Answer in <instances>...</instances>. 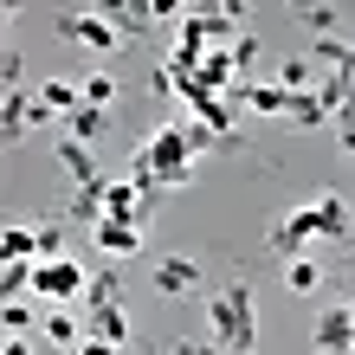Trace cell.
<instances>
[{
  "label": "cell",
  "mask_w": 355,
  "mask_h": 355,
  "mask_svg": "<svg viewBox=\"0 0 355 355\" xmlns=\"http://www.w3.org/2000/svg\"><path fill=\"white\" fill-rule=\"evenodd\" d=\"M343 271H349V278H355V245H349V252H343Z\"/></svg>",
  "instance_id": "obj_33"
},
{
  "label": "cell",
  "mask_w": 355,
  "mask_h": 355,
  "mask_svg": "<svg viewBox=\"0 0 355 355\" xmlns=\"http://www.w3.org/2000/svg\"><path fill=\"white\" fill-rule=\"evenodd\" d=\"M0 355H33V343H26V336H7V349H0Z\"/></svg>",
  "instance_id": "obj_32"
},
{
  "label": "cell",
  "mask_w": 355,
  "mask_h": 355,
  "mask_svg": "<svg viewBox=\"0 0 355 355\" xmlns=\"http://www.w3.org/2000/svg\"><path fill=\"white\" fill-rule=\"evenodd\" d=\"M91 239H97V252H103V259H136L149 233H142V226H123V220H103Z\"/></svg>",
  "instance_id": "obj_12"
},
{
  "label": "cell",
  "mask_w": 355,
  "mask_h": 355,
  "mask_svg": "<svg viewBox=\"0 0 355 355\" xmlns=\"http://www.w3.org/2000/svg\"><path fill=\"white\" fill-rule=\"evenodd\" d=\"M85 336H91V323L78 317V310H46V323H39V343H46V349H58V355L85 349Z\"/></svg>",
  "instance_id": "obj_7"
},
{
  "label": "cell",
  "mask_w": 355,
  "mask_h": 355,
  "mask_svg": "<svg viewBox=\"0 0 355 355\" xmlns=\"http://www.w3.org/2000/svg\"><path fill=\"white\" fill-rule=\"evenodd\" d=\"M226 52H233V65H239V78H245V71L259 65V39H252V33H239L233 46H226Z\"/></svg>",
  "instance_id": "obj_27"
},
{
  "label": "cell",
  "mask_w": 355,
  "mask_h": 355,
  "mask_svg": "<svg viewBox=\"0 0 355 355\" xmlns=\"http://www.w3.org/2000/svg\"><path fill=\"white\" fill-rule=\"evenodd\" d=\"M149 19H187L181 0H149Z\"/></svg>",
  "instance_id": "obj_29"
},
{
  "label": "cell",
  "mask_w": 355,
  "mask_h": 355,
  "mask_svg": "<svg viewBox=\"0 0 355 355\" xmlns=\"http://www.w3.org/2000/svg\"><path fill=\"white\" fill-rule=\"evenodd\" d=\"M58 39H71V46H85V52H116L123 46V33L110 26V13H85V7H78V13H58Z\"/></svg>",
  "instance_id": "obj_5"
},
{
  "label": "cell",
  "mask_w": 355,
  "mask_h": 355,
  "mask_svg": "<svg viewBox=\"0 0 355 355\" xmlns=\"http://www.w3.org/2000/svg\"><path fill=\"white\" fill-rule=\"evenodd\" d=\"M85 323H91V336H97V343H116V349L130 343V317H123V304H116V310H91Z\"/></svg>",
  "instance_id": "obj_18"
},
{
  "label": "cell",
  "mask_w": 355,
  "mask_h": 355,
  "mask_svg": "<svg viewBox=\"0 0 355 355\" xmlns=\"http://www.w3.org/2000/svg\"><path fill=\"white\" fill-rule=\"evenodd\" d=\"M52 155H58V168L71 175V187H103L97 149H85V142H71V136H58V142H52Z\"/></svg>",
  "instance_id": "obj_8"
},
{
  "label": "cell",
  "mask_w": 355,
  "mask_h": 355,
  "mask_svg": "<svg viewBox=\"0 0 355 355\" xmlns=\"http://www.w3.org/2000/svg\"><path fill=\"white\" fill-rule=\"evenodd\" d=\"M271 85H284L291 97H297V91H317L323 78L310 71V58H284V65H278V78H271Z\"/></svg>",
  "instance_id": "obj_20"
},
{
  "label": "cell",
  "mask_w": 355,
  "mask_h": 355,
  "mask_svg": "<svg viewBox=\"0 0 355 355\" xmlns=\"http://www.w3.org/2000/svg\"><path fill=\"white\" fill-rule=\"evenodd\" d=\"M39 259H65V226H39Z\"/></svg>",
  "instance_id": "obj_28"
},
{
  "label": "cell",
  "mask_w": 355,
  "mask_h": 355,
  "mask_svg": "<svg viewBox=\"0 0 355 355\" xmlns=\"http://www.w3.org/2000/svg\"><path fill=\"white\" fill-rule=\"evenodd\" d=\"M0 323H7L13 336H26V329H33V323H46V317H39V304H26V297H7V310H0Z\"/></svg>",
  "instance_id": "obj_24"
},
{
  "label": "cell",
  "mask_w": 355,
  "mask_h": 355,
  "mask_svg": "<svg viewBox=\"0 0 355 355\" xmlns=\"http://www.w3.org/2000/svg\"><path fill=\"white\" fill-rule=\"evenodd\" d=\"M85 291H91V271L78 265V259H39V271H33V304L71 310Z\"/></svg>",
  "instance_id": "obj_3"
},
{
  "label": "cell",
  "mask_w": 355,
  "mask_h": 355,
  "mask_svg": "<svg viewBox=\"0 0 355 355\" xmlns=\"http://www.w3.org/2000/svg\"><path fill=\"white\" fill-rule=\"evenodd\" d=\"M317 284H323L317 259H284V291H291V297H310Z\"/></svg>",
  "instance_id": "obj_19"
},
{
  "label": "cell",
  "mask_w": 355,
  "mask_h": 355,
  "mask_svg": "<svg viewBox=\"0 0 355 355\" xmlns=\"http://www.w3.org/2000/svg\"><path fill=\"white\" fill-rule=\"evenodd\" d=\"M85 103L110 110V103H116V78H110V71H91V78H85Z\"/></svg>",
  "instance_id": "obj_26"
},
{
  "label": "cell",
  "mask_w": 355,
  "mask_h": 355,
  "mask_svg": "<svg viewBox=\"0 0 355 355\" xmlns=\"http://www.w3.org/2000/svg\"><path fill=\"white\" fill-rule=\"evenodd\" d=\"M168 355H214V343H194V336H181V343L168 349Z\"/></svg>",
  "instance_id": "obj_30"
},
{
  "label": "cell",
  "mask_w": 355,
  "mask_h": 355,
  "mask_svg": "<svg viewBox=\"0 0 355 355\" xmlns=\"http://www.w3.org/2000/svg\"><path fill=\"white\" fill-rule=\"evenodd\" d=\"M291 130H323V123H336V116H329V103L317 97V91H297V97H291Z\"/></svg>",
  "instance_id": "obj_15"
},
{
  "label": "cell",
  "mask_w": 355,
  "mask_h": 355,
  "mask_svg": "<svg viewBox=\"0 0 355 355\" xmlns=\"http://www.w3.org/2000/svg\"><path fill=\"white\" fill-rule=\"evenodd\" d=\"M310 349H317V355H349V349H355V310H349V297L329 304L323 317H317V329H310Z\"/></svg>",
  "instance_id": "obj_6"
},
{
  "label": "cell",
  "mask_w": 355,
  "mask_h": 355,
  "mask_svg": "<svg viewBox=\"0 0 355 355\" xmlns=\"http://www.w3.org/2000/svg\"><path fill=\"white\" fill-rule=\"evenodd\" d=\"M33 259H7V265H0V291H7V297H26V291H33Z\"/></svg>",
  "instance_id": "obj_23"
},
{
  "label": "cell",
  "mask_w": 355,
  "mask_h": 355,
  "mask_svg": "<svg viewBox=\"0 0 355 355\" xmlns=\"http://www.w3.org/2000/svg\"><path fill=\"white\" fill-rule=\"evenodd\" d=\"M349 355H355V349H349Z\"/></svg>",
  "instance_id": "obj_36"
},
{
  "label": "cell",
  "mask_w": 355,
  "mask_h": 355,
  "mask_svg": "<svg viewBox=\"0 0 355 355\" xmlns=\"http://www.w3.org/2000/svg\"><path fill=\"white\" fill-rule=\"evenodd\" d=\"M116 297H123V278H116V271H91L85 304H91V310H116Z\"/></svg>",
  "instance_id": "obj_22"
},
{
  "label": "cell",
  "mask_w": 355,
  "mask_h": 355,
  "mask_svg": "<svg viewBox=\"0 0 355 355\" xmlns=\"http://www.w3.org/2000/svg\"><path fill=\"white\" fill-rule=\"evenodd\" d=\"M194 149H187V136H181V123H155L149 136L136 142V155H130V181L136 187H187L194 181Z\"/></svg>",
  "instance_id": "obj_1"
},
{
  "label": "cell",
  "mask_w": 355,
  "mask_h": 355,
  "mask_svg": "<svg viewBox=\"0 0 355 355\" xmlns=\"http://www.w3.org/2000/svg\"><path fill=\"white\" fill-rule=\"evenodd\" d=\"M297 19H304V26L317 33V39H336V26H343V7H304Z\"/></svg>",
  "instance_id": "obj_25"
},
{
  "label": "cell",
  "mask_w": 355,
  "mask_h": 355,
  "mask_svg": "<svg viewBox=\"0 0 355 355\" xmlns=\"http://www.w3.org/2000/svg\"><path fill=\"white\" fill-rule=\"evenodd\" d=\"M78 355H116V343H97V336H85V349Z\"/></svg>",
  "instance_id": "obj_31"
},
{
  "label": "cell",
  "mask_w": 355,
  "mask_h": 355,
  "mask_svg": "<svg viewBox=\"0 0 355 355\" xmlns=\"http://www.w3.org/2000/svg\"><path fill=\"white\" fill-rule=\"evenodd\" d=\"M71 355H78V349H71Z\"/></svg>",
  "instance_id": "obj_37"
},
{
  "label": "cell",
  "mask_w": 355,
  "mask_h": 355,
  "mask_svg": "<svg viewBox=\"0 0 355 355\" xmlns=\"http://www.w3.org/2000/svg\"><path fill=\"white\" fill-rule=\"evenodd\" d=\"M310 239H323V220H317V200L310 207H291V214L265 233V245L278 259H310Z\"/></svg>",
  "instance_id": "obj_4"
},
{
  "label": "cell",
  "mask_w": 355,
  "mask_h": 355,
  "mask_svg": "<svg viewBox=\"0 0 355 355\" xmlns=\"http://www.w3.org/2000/svg\"><path fill=\"white\" fill-rule=\"evenodd\" d=\"M207 343L226 349V355H252V343H259V297H252L245 278L220 284L214 297H207Z\"/></svg>",
  "instance_id": "obj_2"
},
{
  "label": "cell",
  "mask_w": 355,
  "mask_h": 355,
  "mask_svg": "<svg viewBox=\"0 0 355 355\" xmlns=\"http://www.w3.org/2000/svg\"><path fill=\"white\" fill-rule=\"evenodd\" d=\"M39 103H46V110L65 123L78 103H85V85H65V78H46V85H39Z\"/></svg>",
  "instance_id": "obj_16"
},
{
  "label": "cell",
  "mask_w": 355,
  "mask_h": 355,
  "mask_svg": "<svg viewBox=\"0 0 355 355\" xmlns=\"http://www.w3.org/2000/svg\"><path fill=\"white\" fill-rule=\"evenodd\" d=\"M349 310H355V291H349Z\"/></svg>",
  "instance_id": "obj_35"
},
{
  "label": "cell",
  "mask_w": 355,
  "mask_h": 355,
  "mask_svg": "<svg viewBox=\"0 0 355 355\" xmlns=\"http://www.w3.org/2000/svg\"><path fill=\"white\" fill-rule=\"evenodd\" d=\"M110 130V110H97V103H78V110L65 116V136L85 142V149H97V136Z\"/></svg>",
  "instance_id": "obj_13"
},
{
  "label": "cell",
  "mask_w": 355,
  "mask_h": 355,
  "mask_svg": "<svg viewBox=\"0 0 355 355\" xmlns=\"http://www.w3.org/2000/svg\"><path fill=\"white\" fill-rule=\"evenodd\" d=\"M65 220L85 226V233H97V226L110 220V214H103V187H78V194L65 200Z\"/></svg>",
  "instance_id": "obj_14"
},
{
  "label": "cell",
  "mask_w": 355,
  "mask_h": 355,
  "mask_svg": "<svg viewBox=\"0 0 355 355\" xmlns=\"http://www.w3.org/2000/svg\"><path fill=\"white\" fill-rule=\"evenodd\" d=\"M343 149H349V155H355V130H343Z\"/></svg>",
  "instance_id": "obj_34"
},
{
  "label": "cell",
  "mask_w": 355,
  "mask_h": 355,
  "mask_svg": "<svg viewBox=\"0 0 355 355\" xmlns=\"http://www.w3.org/2000/svg\"><path fill=\"white\" fill-rule=\"evenodd\" d=\"M155 291H162V297H194V291H200V265L194 259H155Z\"/></svg>",
  "instance_id": "obj_10"
},
{
  "label": "cell",
  "mask_w": 355,
  "mask_h": 355,
  "mask_svg": "<svg viewBox=\"0 0 355 355\" xmlns=\"http://www.w3.org/2000/svg\"><path fill=\"white\" fill-rule=\"evenodd\" d=\"M103 13H110V26H116L123 39H142V33L155 26V19H149V0H142V7H130V0H116V7H103Z\"/></svg>",
  "instance_id": "obj_17"
},
{
  "label": "cell",
  "mask_w": 355,
  "mask_h": 355,
  "mask_svg": "<svg viewBox=\"0 0 355 355\" xmlns=\"http://www.w3.org/2000/svg\"><path fill=\"white\" fill-rule=\"evenodd\" d=\"M233 103H239V110H252V116H291V91L284 85H259V78H245V85L233 91Z\"/></svg>",
  "instance_id": "obj_9"
},
{
  "label": "cell",
  "mask_w": 355,
  "mask_h": 355,
  "mask_svg": "<svg viewBox=\"0 0 355 355\" xmlns=\"http://www.w3.org/2000/svg\"><path fill=\"white\" fill-rule=\"evenodd\" d=\"M0 252H7V259H33V265H39V226H7V233H0Z\"/></svg>",
  "instance_id": "obj_21"
},
{
  "label": "cell",
  "mask_w": 355,
  "mask_h": 355,
  "mask_svg": "<svg viewBox=\"0 0 355 355\" xmlns=\"http://www.w3.org/2000/svg\"><path fill=\"white\" fill-rule=\"evenodd\" d=\"M317 220H323V239H336L343 252L355 245V207L343 194H317Z\"/></svg>",
  "instance_id": "obj_11"
}]
</instances>
